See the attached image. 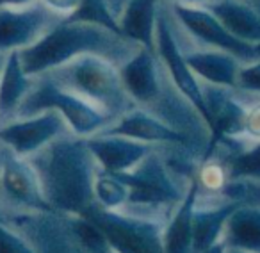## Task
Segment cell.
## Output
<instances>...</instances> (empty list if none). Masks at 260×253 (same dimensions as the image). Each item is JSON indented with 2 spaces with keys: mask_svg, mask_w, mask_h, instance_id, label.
<instances>
[{
  "mask_svg": "<svg viewBox=\"0 0 260 253\" xmlns=\"http://www.w3.org/2000/svg\"><path fill=\"white\" fill-rule=\"evenodd\" d=\"M45 198L55 214L84 216L94 205L93 182L98 166L86 141L68 132L30 157Z\"/></svg>",
  "mask_w": 260,
  "mask_h": 253,
  "instance_id": "obj_1",
  "label": "cell"
},
{
  "mask_svg": "<svg viewBox=\"0 0 260 253\" xmlns=\"http://www.w3.org/2000/svg\"><path fill=\"white\" fill-rule=\"evenodd\" d=\"M96 54L118 65L130 57V48L121 34L86 22L61 20L41 40L18 52L22 66L29 77L50 73L80 55Z\"/></svg>",
  "mask_w": 260,
  "mask_h": 253,
  "instance_id": "obj_2",
  "label": "cell"
},
{
  "mask_svg": "<svg viewBox=\"0 0 260 253\" xmlns=\"http://www.w3.org/2000/svg\"><path fill=\"white\" fill-rule=\"evenodd\" d=\"M43 111L57 112L70 134L80 139L100 134L114 121L112 116H109L107 112L82 98L80 94L73 93L72 89L61 86L48 73L34 77L32 87L23 98L16 118L38 114Z\"/></svg>",
  "mask_w": 260,
  "mask_h": 253,
  "instance_id": "obj_3",
  "label": "cell"
},
{
  "mask_svg": "<svg viewBox=\"0 0 260 253\" xmlns=\"http://www.w3.org/2000/svg\"><path fill=\"white\" fill-rule=\"evenodd\" d=\"M48 75L54 77L61 86L100 107L114 119L130 111L132 100L123 89L118 65L111 59L96 54L80 55Z\"/></svg>",
  "mask_w": 260,
  "mask_h": 253,
  "instance_id": "obj_4",
  "label": "cell"
},
{
  "mask_svg": "<svg viewBox=\"0 0 260 253\" xmlns=\"http://www.w3.org/2000/svg\"><path fill=\"white\" fill-rule=\"evenodd\" d=\"M84 216L102 232L112 253H164V223L93 205Z\"/></svg>",
  "mask_w": 260,
  "mask_h": 253,
  "instance_id": "obj_5",
  "label": "cell"
},
{
  "mask_svg": "<svg viewBox=\"0 0 260 253\" xmlns=\"http://www.w3.org/2000/svg\"><path fill=\"white\" fill-rule=\"evenodd\" d=\"M0 202L32 216L55 214L45 198L40 175L30 159L16 155L4 145H0Z\"/></svg>",
  "mask_w": 260,
  "mask_h": 253,
  "instance_id": "obj_6",
  "label": "cell"
},
{
  "mask_svg": "<svg viewBox=\"0 0 260 253\" xmlns=\"http://www.w3.org/2000/svg\"><path fill=\"white\" fill-rule=\"evenodd\" d=\"M59 22V16L36 0L23 6H0V54L25 50Z\"/></svg>",
  "mask_w": 260,
  "mask_h": 253,
  "instance_id": "obj_7",
  "label": "cell"
},
{
  "mask_svg": "<svg viewBox=\"0 0 260 253\" xmlns=\"http://www.w3.org/2000/svg\"><path fill=\"white\" fill-rule=\"evenodd\" d=\"M62 134H68V129L61 116L55 111H43L0 125V145L30 159Z\"/></svg>",
  "mask_w": 260,
  "mask_h": 253,
  "instance_id": "obj_8",
  "label": "cell"
},
{
  "mask_svg": "<svg viewBox=\"0 0 260 253\" xmlns=\"http://www.w3.org/2000/svg\"><path fill=\"white\" fill-rule=\"evenodd\" d=\"M96 166L107 173H126L150 155V145L112 134H100L84 139Z\"/></svg>",
  "mask_w": 260,
  "mask_h": 253,
  "instance_id": "obj_9",
  "label": "cell"
},
{
  "mask_svg": "<svg viewBox=\"0 0 260 253\" xmlns=\"http://www.w3.org/2000/svg\"><path fill=\"white\" fill-rule=\"evenodd\" d=\"M32 84L34 77L25 73L18 52L6 54L0 68V125L16 118Z\"/></svg>",
  "mask_w": 260,
  "mask_h": 253,
  "instance_id": "obj_10",
  "label": "cell"
},
{
  "mask_svg": "<svg viewBox=\"0 0 260 253\" xmlns=\"http://www.w3.org/2000/svg\"><path fill=\"white\" fill-rule=\"evenodd\" d=\"M221 241L228 249L260 253V207L241 203L228 216Z\"/></svg>",
  "mask_w": 260,
  "mask_h": 253,
  "instance_id": "obj_11",
  "label": "cell"
},
{
  "mask_svg": "<svg viewBox=\"0 0 260 253\" xmlns=\"http://www.w3.org/2000/svg\"><path fill=\"white\" fill-rule=\"evenodd\" d=\"M196 196H198V184L192 182L164 225V253H192V210H194Z\"/></svg>",
  "mask_w": 260,
  "mask_h": 253,
  "instance_id": "obj_12",
  "label": "cell"
},
{
  "mask_svg": "<svg viewBox=\"0 0 260 253\" xmlns=\"http://www.w3.org/2000/svg\"><path fill=\"white\" fill-rule=\"evenodd\" d=\"M94 205L104 210H121L128 200V189L114 173H107L98 168L93 182Z\"/></svg>",
  "mask_w": 260,
  "mask_h": 253,
  "instance_id": "obj_13",
  "label": "cell"
},
{
  "mask_svg": "<svg viewBox=\"0 0 260 253\" xmlns=\"http://www.w3.org/2000/svg\"><path fill=\"white\" fill-rule=\"evenodd\" d=\"M0 253H38L20 232L0 221Z\"/></svg>",
  "mask_w": 260,
  "mask_h": 253,
  "instance_id": "obj_14",
  "label": "cell"
},
{
  "mask_svg": "<svg viewBox=\"0 0 260 253\" xmlns=\"http://www.w3.org/2000/svg\"><path fill=\"white\" fill-rule=\"evenodd\" d=\"M226 180H228V171L216 163H209L200 171V182H202V185L212 193L223 191L226 187Z\"/></svg>",
  "mask_w": 260,
  "mask_h": 253,
  "instance_id": "obj_15",
  "label": "cell"
},
{
  "mask_svg": "<svg viewBox=\"0 0 260 253\" xmlns=\"http://www.w3.org/2000/svg\"><path fill=\"white\" fill-rule=\"evenodd\" d=\"M38 4H41L45 9L52 13V15L59 16L61 20H66L79 9L82 0H36Z\"/></svg>",
  "mask_w": 260,
  "mask_h": 253,
  "instance_id": "obj_16",
  "label": "cell"
},
{
  "mask_svg": "<svg viewBox=\"0 0 260 253\" xmlns=\"http://www.w3.org/2000/svg\"><path fill=\"white\" fill-rule=\"evenodd\" d=\"M244 129L251 136V139L260 143V104L248 111L244 118Z\"/></svg>",
  "mask_w": 260,
  "mask_h": 253,
  "instance_id": "obj_17",
  "label": "cell"
},
{
  "mask_svg": "<svg viewBox=\"0 0 260 253\" xmlns=\"http://www.w3.org/2000/svg\"><path fill=\"white\" fill-rule=\"evenodd\" d=\"M34 0H0V6H23L30 4Z\"/></svg>",
  "mask_w": 260,
  "mask_h": 253,
  "instance_id": "obj_18",
  "label": "cell"
},
{
  "mask_svg": "<svg viewBox=\"0 0 260 253\" xmlns=\"http://www.w3.org/2000/svg\"><path fill=\"white\" fill-rule=\"evenodd\" d=\"M228 253H246V251H241V249H228Z\"/></svg>",
  "mask_w": 260,
  "mask_h": 253,
  "instance_id": "obj_19",
  "label": "cell"
},
{
  "mask_svg": "<svg viewBox=\"0 0 260 253\" xmlns=\"http://www.w3.org/2000/svg\"><path fill=\"white\" fill-rule=\"evenodd\" d=\"M2 61H4V55L0 54V68H2Z\"/></svg>",
  "mask_w": 260,
  "mask_h": 253,
  "instance_id": "obj_20",
  "label": "cell"
}]
</instances>
